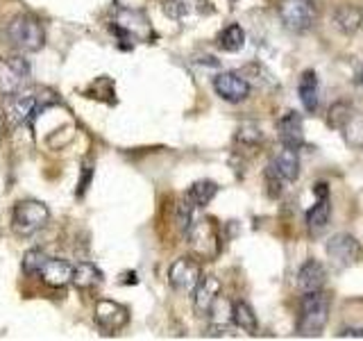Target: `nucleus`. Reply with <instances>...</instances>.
<instances>
[{
  "label": "nucleus",
  "instance_id": "f257e3e1",
  "mask_svg": "<svg viewBox=\"0 0 363 341\" xmlns=\"http://www.w3.org/2000/svg\"><path fill=\"white\" fill-rule=\"evenodd\" d=\"M329 321V298L327 293L309 291L304 293L300 305V318H298V332L302 337H315L320 335Z\"/></svg>",
  "mask_w": 363,
  "mask_h": 341
},
{
  "label": "nucleus",
  "instance_id": "f03ea898",
  "mask_svg": "<svg viewBox=\"0 0 363 341\" xmlns=\"http://www.w3.org/2000/svg\"><path fill=\"white\" fill-rule=\"evenodd\" d=\"M7 39L18 50L37 53L43 48V43H45V30L34 16L23 14V16H16L7 26Z\"/></svg>",
  "mask_w": 363,
  "mask_h": 341
},
{
  "label": "nucleus",
  "instance_id": "7ed1b4c3",
  "mask_svg": "<svg viewBox=\"0 0 363 341\" xmlns=\"http://www.w3.org/2000/svg\"><path fill=\"white\" fill-rule=\"evenodd\" d=\"M50 221V212L41 200H21L11 212V227L21 237H32Z\"/></svg>",
  "mask_w": 363,
  "mask_h": 341
},
{
  "label": "nucleus",
  "instance_id": "20e7f679",
  "mask_svg": "<svg viewBox=\"0 0 363 341\" xmlns=\"http://www.w3.org/2000/svg\"><path fill=\"white\" fill-rule=\"evenodd\" d=\"M186 239L191 250L202 259H213L220 250V239L218 230H216V223L211 219H191L186 227Z\"/></svg>",
  "mask_w": 363,
  "mask_h": 341
},
{
  "label": "nucleus",
  "instance_id": "39448f33",
  "mask_svg": "<svg viewBox=\"0 0 363 341\" xmlns=\"http://www.w3.org/2000/svg\"><path fill=\"white\" fill-rule=\"evenodd\" d=\"M32 68L30 62L21 55H7L0 57V94L11 96L16 91L26 89L30 82Z\"/></svg>",
  "mask_w": 363,
  "mask_h": 341
},
{
  "label": "nucleus",
  "instance_id": "423d86ee",
  "mask_svg": "<svg viewBox=\"0 0 363 341\" xmlns=\"http://www.w3.org/2000/svg\"><path fill=\"white\" fill-rule=\"evenodd\" d=\"M39 109H41V96L37 91L21 89L16 94L7 96L5 100V117L11 128H18V125L28 123Z\"/></svg>",
  "mask_w": 363,
  "mask_h": 341
},
{
  "label": "nucleus",
  "instance_id": "0eeeda50",
  "mask_svg": "<svg viewBox=\"0 0 363 341\" xmlns=\"http://www.w3.org/2000/svg\"><path fill=\"white\" fill-rule=\"evenodd\" d=\"M281 23L293 32H304L313 26L315 7L311 0H281L279 3Z\"/></svg>",
  "mask_w": 363,
  "mask_h": 341
},
{
  "label": "nucleus",
  "instance_id": "6e6552de",
  "mask_svg": "<svg viewBox=\"0 0 363 341\" xmlns=\"http://www.w3.org/2000/svg\"><path fill=\"white\" fill-rule=\"evenodd\" d=\"M325 250H327L329 259H332V264L338 269L352 266L361 257V244L352 234H345V232L334 234L332 239H329Z\"/></svg>",
  "mask_w": 363,
  "mask_h": 341
},
{
  "label": "nucleus",
  "instance_id": "1a4fd4ad",
  "mask_svg": "<svg viewBox=\"0 0 363 341\" xmlns=\"http://www.w3.org/2000/svg\"><path fill=\"white\" fill-rule=\"evenodd\" d=\"M200 278H202V269H200L198 261L191 259V257H179L168 271L170 287H173L175 291H184V293H191L193 289H196Z\"/></svg>",
  "mask_w": 363,
  "mask_h": 341
},
{
  "label": "nucleus",
  "instance_id": "9d476101",
  "mask_svg": "<svg viewBox=\"0 0 363 341\" xmlns=\"http://www.w3.org/2000/svg\"><path fill=\"white\" fill-rule=\"evenodd\" d=\"M213 89L227 102H243L250 96V82L238 73H218L213 77Z\"/></svg>",
  "mask_w": 363,
  "mask_h": 341
},
{
  "label": "nucleus",
  "instance_id": "9b49d317",
  "mask_svg": "<svg viewBox=\"0 0 363 341\" xmlns=\"http://www.w3.org/2000/svg\"><path fill=\"white\" fill-rule=\"evenodd\" d=\"M191 296H193V307H196L198 314L202 316L211 314L220 296V280L216 276H202L200 282L196 284V289L191 291Z\"/></svg>",
  "mask_w": 363,
  "mask_h": 341
},
{
  "label": "nucleus",
  "instance_id": "f8f14e48",
  "mask_svg": "<svg viewBox=\"0 0 363 341\" xmlns=\"http://www.w3.org/2000/svg\"><path fill=\"white\" fill-rule=\"evenodd\" d=\"M128 321H130V314L123 305L113 301H100L96 305V323L105 330V332L109 335L118 332V330L128 325Z\"/></svg>",
  "mask_w": 363,
  "mask_h": 341
},
{
  "label": "nucleus",
  "instance_id": "ddd939ff",
  "mask_svg": "<svg viewBox=\"0 0 363 341\" xmlns=\"http://www.w3.org/2000/svg\"><path fill=\"white\" fill-rule=\"evenodd\" d=\"M39 278L48 284V287H66L73 280V264L68 259H60V257H48L43 261V266L39 271Z\"/></svg>",
  "mask_w": 363,
  "mask_h": 341
},
{
  "label": "nucleus",
  "instance_id": "4468645a",
  "mask_svg": "<svg viewBox=\"0 0 363 341\" xmlns=\"http://www.w3.org/2000/svg\"><path fill=\"white\" fill-rule=\"evenodd\" d=\"M279 141L286 148H298L304 144V128H302V117L298 112H286L277 123Z\"/></svg>",
  "mask_w": 363,
  "mask_h": 341
},
{
  "label": "nucleus",
  "instance_id": "2eb2a0df",
  "mask_svg": "<svg viewBox=\"0 0 363 341\" xmlns=\"http://www.w3.org/2000/svg\"><path fill=\"white\" fill-rule=\"evenodd\" d=\"M325 280H327V273L325 266L320 264L318 259H309L304 261L300 273H298V287L302 293H309V291H320L325 287Z\"/></svg>",
  "mask_w": 363,
  "mask_h": 341
},
{
  "label": "nucleus",
  "instance_id": "dca6fc26",
  "mask_svg": "<svg viewBox=\"0 0 363 341\" xmlns=\"http://www.w3.org/2000/svg\"><path fill=\"white\" fill-rule=\"evenodd\" d=\"M270 166L277 170L279 178L284 182L298 180V175H300V157H298V151H295V148H286V146H284L281 151L275 155V159L270 162Z\"/></svg>",
  "mask_w": 363,
  "mask_h": 341
},
{
  "label": "nucleus",
  "instance_id": "f3484780",
  "mask_svg": "<svg viewBox=\"0 0 363 341\" xmlns=\"http://www.w3.org/2000/svg\"><path fill=\"white\" fill-rule=\"evenodd\" d=\"M132 18L130 21V14H128V9H123L121 14H118V21H116V26L121 30V34H125V37H150L152 30H150V23H147V18L143 14H139V11H132Z\"/></svg>",
  "mask_w": 363,
  "mask_h": 341
},
{
  "label": "nucleus",
  "instance_id": "a211bd4d",
  "mask_svg": "<svg viewBox=\"0 0 363 341\" xmlns=\"http://www.w3.org/2000/svg\"><path fill=\"white\" fill-rule=\"evenodd\" d=\"M71 282L77 289L89 291L102 282V271L96 264H91V261H79V264L73 266V280Z\"/></svg>",
  "mask_w": 363,
  "mask_h": 341
},
{
  "label": "nucleus",
  "instance_id": "6ab92c4d",
  "mask_svg": "<svg viewBox=\"0 0 363 341\" xmlns=\"http://www.w3.org/2000/svg\"><path fill=\"white\" fill-rule=\"evenodd\" d=\"M363 23V11L354 5H340L334 11V26L343 34H354Z\"/></svg>",
  "mask_w": 363,
  "mask_h": 341
},
{
  "label": "nucleus",
  "instance_id": "aec40b11",
  "mask_svg": "<svg viewBox=\"0 0 363 341\" xmlns=\"http://www.w3.org/2000/svg\"><path fill=\"white\" fill-rule=\"evenodd\" d=\"M216 193H218V185L211 180H200L196 182L189 191H186V200L193 205L196 210H202L207 207V205L216 198Z\"/></svg>",
  "mask_w": 363,
  "mask_h": 341
},
{
  "label": "nucleus",
  "instance_id": "412c9836",
  "mask_svg": "<svg viewBox=\"0 0 363 341\" xmlns=\"http://www.w3.org/2000/svg\"><path fill=\"white\" fill-rule=\"evenodd\" d=\"M298 94L306 112L318 109V77L315 71H304L298 85Z\"/></svg>",
  "mask_w": 363,
  "mask_h": 341
},
{
  "label": "nucleus",
  "instance_id": "4be33fe9",
  "mask_svg": "<svg viewBox=\"0 0 363 341\" xmlns=\"http://www.w3.org/2000/svg\"><path fill=\"white\" fill-rule=\"evenodd\" d=\"M232 323L236 328H241L243 332H247V335H255L257 332V316H255V310L245 301L232 303Z\"/></svg>",
  "mask_w": 363,
  "mask_h": 341
},
{
  "label": "nucleus",
  "instance_id": "5701e85b",
  "mask_svg": "<svg viewBox=\"0 0 363 341\" xmlns=\"http://www.w3.org/2000/svg\"><path fill=\"white\" fill-rule=\"evenodd\" d=\"M216 43H218V48L225 50V53H238L245 45V32H243L241 26L232 23V26L223 28V32L218 34Z\"/></svg>",
  "mask_w": 363,
  "mask_h": 341
},
{
  "label": "nucleus",
  "instance_id": "b1692460",
  "mask_svg": "<svg viewBox=\"0 0 363 341\" xmlns=\"http://www.w3.org/2000/svg\"><path fill=\"white\" fill-rule=\"evenodd\" d=\"M329 216H332V207H329V198H318V202L306 212V225L309 230L318 232L329 223Z\"/></svg>",
  "mask_w": 363,
  "mask_h": 341
},
{
  "label": "nucleus",
  "instance_id": "393cba45",
  "mask_svg": "<svg viewBox=\"0 0 363 341\" xmlns=\"http://www.w3.org/2000/svg\"><path fill=\"white\" fill-rule=\"evenodd\" d=\"M340 132H343V139L350 146L363 148V114L352 112L347 117V121L343 123V128H340Z\"/></svg>",
  "mask_w": 363,
  "mask_h": 341
},
{
  "label": "nucleus",
  "instance_id": "a878e982",
  "mask_svg": "<svg viewBox=\"0 0 363 341\" xmlns=\"http://www.w3.org/2000/svg\"><path fill=\"white\" fill-rule=\"evenodd\" d=\"M45 259H48V255H45L43 250H39V248L28 250L26 257H23V273H26V276H39Z\"/></svg>",
  "mask_w": 363,
  "mask_h": 341
},
{
  "label": "nucleus",
  "instance_id": "bb28decb",
  "mask_svg": "<svg viewBox=\"0 0 363 341\" xmlns=\"http://www.w3.org/2000/svg\"><path fill=\"white\" fill-rule=\"evenodd\" d=\"M261 139H264V134H261L259 125H255V123H243L241 128L236 130V141L238 144L255 146V144H261Z\"/></svg>",
  "mask_w": 363,
  "mask_h": 341
},
{
  "label": "nucleus",
  "instance_id": "cd10ccee",
  "mask_svg": "<svg viewBox=\"0 0 363 341\" xmlns=\"http://www.w3.org/2000/svg\"><path fill=\"white\" fill-rule=\"evenodd\" d=\"M350 114H352V109L347 105H343V102H338V105H334L332 109H329V123L340 130V128H343V123L347 121Z\"/></svg>",
  "mask_w": 363,
  "mask_h": 341
},
{
  "label": "nucleus",
  "instance_id": "c85d7f7f",
  "mask_svg": "<svg viewBox=\"0 0 363 341\" xmlns=\"http://www.w3.org/2000/svg\"><path fill=\"white\" fill-rule=\"evenodd\" d=\"M266 180H268V191H270V196H279L284 180L279 178V173H277V170L272 168L270 164H268V170H266Z\"/></svg>",
  "mask_w": 363,
  "mask_h": 341
},
{
  "label": "nucleus",
  "instance_id": "c756f323",
  "mask_svg": "<svg viewBox=\"0 0 363 341\" xmlns=\"http://www.w3.org/2000/svg\"><path fill=\"white\" fill-rule=\"evenodd\" d=\"M91 175H94V168H91V164L82 166V178H79V185H77V196H84L89 185H91Z\"/></svg>",
  "mask_w": 363,
  "mask_h": 341
},
{
  "label": "nucleus",
  "instance_id": "7c9ffc66",
  "mask_svg": "<svg viewBox=\"0 0 363 341\" xmlns=\"http://www.w3.org/2000/svg\"><path fill=\"white\" fill-rule=\"evenodd\" d=\"M340 339H363V328H343L338 332Z\"/></svg>",
  "mask_w": 363,
  "mask_h": 341
},
{
  "label": "nucleus",
  "instance_id": "2f4dec72",
  "mask_svg": "<svg viewBox=\"0 0 363 341\" xmlns=\"http://www.w3.org/2000/svg\"><path fill=\"white\" fill-rule=\"evenodd\" d=\"M313 193L318 198H329V185H325V182H318V185L313 187Z\"/></svg>",
  "mask_w": 363,
  "mask_h": 341
},
{
  "label": "nucleus",
  "instance_id": "473e14b6",
  "mask_svg": "<svg viewBox=\"0 0 363 341\" xmlns=\"http://www.w3.org/2000/svg\"><path fill=\"white\" fill-rule=\"evenodd\" d=\"M357 85H363V71H359V75H357Z\"/></svg>",
  "mask_w": 363,
  "mask_h": 341
}]
</instances>
